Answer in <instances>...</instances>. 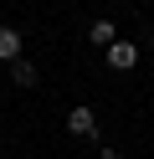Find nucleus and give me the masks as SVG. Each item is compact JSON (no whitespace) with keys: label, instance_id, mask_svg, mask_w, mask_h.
Listing matches in <instances>:
<instances>
[{"label":"nucleus","instance_id":"obj_4","mask_svg":"<svg viewBox=\"0 0 154 159\" xmlns=\"http://www.w3.org/2000/svg\"><path fill=\"white\" fill-rule=\"evenodd\" d=\"M10 82L16 87H36V67H31L26 57H16V62H10Z\"/></svg>","mask_w":154,"mask_h":159},{"label":"nucleus","instance_id":"obj_5","mask_svg":"<svg viewBox=\"0 0 154 159\" xmlns=\"http://www.w3.org/2000/svg\"><path fill=\"white\" fill-rule=\"evenodd\" d=\"M87 41H98L103 52H108V46L118 41V36H113V21H92V26H87Z\"/></svg>","mask_w":154,"mask_h":159},{"label":"nucleus","instance_id":"obj_6","mask_svg":"<svg viewBox=\"0 0 154 159\" xmlns=\"http://www.w3.org/2000/svg\"><path fill=\"white\" fill-rule=\"evenodd\" d=\"M103 159H128V154H113V149H108V154H103Z\"/></svg>","mask_w":154,"mask_h":159},{"label":"nucleus","instance_id":"obj_2","mask_svg":"<svg viewBox=\"0 0 154 159\" xmlns=\"http://www.w3.org/2000/svg\"><path fill=\"white\" fill-rule=\"evenodd\" d=\"M67 128H72L77 139H92V134H98V118H92V108H87V103H77V108L67 113Z\"/></svg>","mask_w":154,"mask_h":159},{"label":"nucleus","instance_id":"obj_1","mask_svg":"<svg viewBox=\"0 0 154 159\" xmlns=\"http://www.w3.org/2000/svg\"><path fill=\"white\" fill-rule=\"evenodd\" d=\"M108 67L113 72H133V67H139V46L133 41H113L108 46Z\"/></svg>","mask_w":154,"mask_h":159},{"label":"nucleus","instance_id":"obj_3","mask_svg":"<svg viewBox=\"0 0 154 159\" xmlns=\"http://www.w3.org/2000/svg\"><path fill=\"white\" fill-rule=\"evenodd\" d=\"M16 57H21V31L0 26V62H16Z\"/></svg>","mask_w":154,"mask_h":159}]
</instances>
